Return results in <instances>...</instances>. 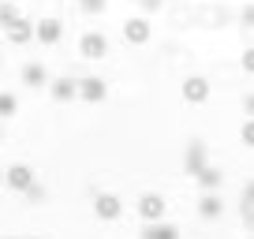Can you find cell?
Returning a JSON list of instances; mask_svg holds the SVG:
<instances>
[{"mask_svg": "<svg viewBox=\"0 0 254 239\" xmlns=\"http://www.w3.org/2000/svg\"><path fill=\"white\" fill-rule=\"evenodd\" d=\"M19 79H23V86H30V90H38V86H49V71H45V64H38V60H30V64H23V71H19Z\"/></svg>", "mask_w": 254, "mask_h": 239, "instance_id": "cell-11", "label": "cell"}, {"mask_svg": "<svg viewBox=\"0 0 254 239\" xmlns=\"http://www.w3.org/2000/svg\"><path fill=\"white\" fill-rule=\"evenodd\" d=\"M19 0H4V8H0V26H11L19 19V8H15Z\"/></svg>", "mask_w": 254, "mask_h": 239, "instance_id": "cell-17", "label": "cell"}, {"mask_svg": "<svg viewBox=\"0 0 254 239\" xmlns=\"http://www.w3.org/2000/svg\"><path fill=\"white\" fill-rule=\"evenodd\" d=\"M183 101H187V105H206L209 101V82L202 79V75L183 79Z\"/></svg>", "mask_w": 254, "mask_h": 239, "instance_id": "cell-7", "label": "cell"}, {"mask_svg": "<svg viewBox=\"0 0 254 239\" xmlns=\"http://www.w3.org/2000/svg\"><path fill=\"white\" fill-rule=\"evenodd\" d=\"M239 138H243V146H251L254 150V116L243 120V127H239Z\"/></svg>", "mask_w": 254, "mask_h": 239, "instance_id": "cell-18", "label": "cell"}, {"mask_svg": "<svg viewBox=\"0 0 254 239\" xmlns=\"http://www.w3.org/2000/svg\"><path fill=\"white\" fill-rule=\"evenodd\" d=\"M15 112H19V97L4 90V94H0V116H4V120H11Z\"/></svg>", "mask_w": 254, "mask_h": 239, "instance_id": "cell-16", "label": "cell"}, {"mask_svg": "<svg viewBox=\"0 0 254 239\" xmlns=\"http://www.w3.org/2000/svg\"><path fill=\"white\" fill-rule=\"evenodd\" d=\"M138 4H142V11H157L165 0H138Z\"/></svg>", "mask_w": 254, "mask_h": 239, "instance_id": "cell-24", "label": "cell"}, {"mask_svg": "<svg viewBox=\"0 0 254 239\" xmlns=\"http://www.w3.org/2000/svg\"><path fill=\"white\" fill-rule=\"evenodd\" d=\"M41 194H45V191H41V187H38V183H34V187H30V191H26V198H30V202H41Z\"/></svg>", "mask_w": 254, "mask_h": 239, "instance_id": "cell-25", "label": "cell"}, {"mask_svg": "<svg viewBox=\"0 0 254 239\" xmlns=\"http://www.w3.org/2000/svg\"><path fill=\"white\" fill-rule=\"evenodd\" d=\"M243 112H247V116H254V94L243 97Z\"/></svg>", "mask_w": 254, "mask_h": 239, "instance_id": "cell-26", "label": "cell"}, {"mask_svg": "<svg viewBox=\"0 0 254 239\" xmlns=\"http://www.w3.org/2000/svg\"><path fill=\"white\" fill-rule=\"evenodd\" d=\"M105 8H109V0H82V11H86V15H101Z\"/></svg>", "mask_w": 254, "mask_h": 239, "instance_id": "cell-19", "label": "cell"}, {"mask_svg": "<svg viewBox=\"0 0 254 239\" xmlns=\"http://www.w3.org/2000/svg\"><path fill=\"white\" fill-rule=\"evenodd\" d=\"M94 213H97V221H116V217L124 213V202H120V194L101 191V194L94 198Z\"/></svg>", "mask_w": 254, "mask_h": 239, "instance_id": "cell-5", "label": "cell"}, {"mask_svg": "<svg viewBox=\"0 0 254 239\" xmlns=\"http://www.w3.org/2000/svg\"><path fill=\"white\" fill-rule=\"evenodd\" d=\"M4 38H8L11 45H26V41H34V38H38V23H30V19H23V15H19L11 26H4Z\"/></svg>", "mask_w": 254, "mask_h": 239, "instance_id": "cell-4", "label": "cell"}, {"mask_svg": "<svg viewBox=\"0 0 254 239\" xmlns=\"http://www.w3.org/2000/svg\"><path fill=\"white\" fill-rule=\"evenodd\" d=\"M239 23H243L247 30H254V4H247V8L239 11Z\"/></svg>", "mask_w": 254, "mask_h": 239, "instance_id": "cell-21", "label": "cell"}, {"mask_svg": "<svg viewBox=\"0 0 254 239\" xmlns=\"http://www.w3.org/2000/svg\"><path fill=\"white\" fill-rule=\"evenodd\" d=\"M243 71L254 75V49H243Z\"/></svg>", "mask_w": 254, "mask_h": 239, "instance_id": "cell-22", "label": "cell"}, {"mask_svg": "<svg viewBox=\"0 0 254 239\" xmlns=\"http://www.w3.org/2000/svg\"><path fill=\"white\" fill-rule=\"evenodd\" d=\"M19 4H23V0H19Z\"/></svg>", "mask_w": 254, "mask_h": 239, "instance_id": "cell-29", "label": "cell"}, {"mask_svg": "<svg viewBox=\"0 0 254 239\" xmlns=\"http://www.w3.org/2000/svg\"><path fill=\"white\" fill-rule=\"evenodd\" d=\"M239 217H243V228L254 232V209H239Z\"/></svg>", "mask_w": 254, "mask_h": 239, "instance_id": "cell-23", "label": "cell"}, {"mask_svg": "<svg viewBox=\"0 0 254 239\" xmlns=\"http://www.w3.org/2000/svg\"><path fill=\"white\" fill-rule=\"evenodd\" d=\"M194 179H198V187H202V191H221V183H224V172H221L217 165H206L198 176H194Z\"/></svg>", "mask_w": 254, "mask_h": 239, "instance_id": "cell-15", "label": "cell"}, {"mask_svg": "<svg viewBox=\"0 0 254 239\" xmlns=\"http://www.w3.org/2000/svg\"><path fill=\"white\" fill-rule=\"evenodd\" d=\"M34 183H38V176H34L30 165H11V168H8V187H11V191L26 194Z\"/></svg>", "mask_w": 254, "mask_h": 239, "instance_id": "cell-8", "label": "cell"}, {"mask_svg": "<svg viewBox=\"0 0 254 239\" xmlns=\"http://www.w3.org/2000/svg\"><path fill=\"white\" fill-rule=\"evenodd\" d=\"M138 239H180V228H176V224H165V221H150L138 232Z\"/></svg>", "mask_w": 254, "mask_h": 239, "instance_id": "cell-14", "label": "cell"}, {"mask_svg": "<svg viewBox=\"0 0 254 239\" xmlns=\"http://www.w3.org/2000/svg\"><path fill=\"white\" fill-rule=\"evenodd\" d=\"M11 239H30V236H11Z\"/></svg>", "mask_w": 254, "mask_h": 239, "instance_id": "cell-27", "label": "cell"}, {"mask_svg": "<svg viewBox=\"0 0 254 239\" xmlns=\"http://www.w3.org/2000/svg\"><path fill=\"white\" fill-rule=\"evenodd\" d=\"M60 38H64V23H60V19H53V15L38 19V41H41V45H56Z\"/></svg>", "mask_w": 254, "mask_h": 239, "instance_id": "cell-13", "label": "cell"}, {"mask_svg": "<svg viewBox=\"0 0 254 239\" xmlns=\"http://www.w3.org/2000/svg\"><path fill=\"white\" fill-rule=\"evenodd\" d=\"M247 239H254V232H251V236H247Z\"/></svg>", "mask_w": 254, "mask_h": 239, "instance_id": "cell-28", "label": "cell"}, {"mask_svg": "<svg viewBox=\"0 0 254 239\" xmlns=\"http://www.w3.org/2000/svg\"><path fill=\"white\" fill-rule=\"evenodd\" d=\"M206 165H209V157H206V142H202V138H194V142L187 146V153H183V168H187V176H198Z\"/></svg>", "mask_w": 254, "mask_h": 239, "instance_id": "cell-6", "label": "cell"}, {"mask_svg": "<svg viewBox=\"0 0 254 239\" xmlns=\"http://www.w3.org/2000/svg\"><path fill=\"white\" fill-rule=\"evenodd\" d=\"M79 56L82 60H101V56H109V38H105L101 30H86L79 38Z\"/></svg>", "mask_w": 254, "mask_h": 239, "instance_id": "cell-1", "label": "cell"}, {"mask_svg": "<svg viewBox=\"0 0 254 239\" xmlns=\"http://www.w3.org/2000/svg\"><path fill=\"white\" fill-rule=\"evenodd\" d=\"M49 97H53V101H71V97H79V79H71V75L53 79L49 82Z\"/></svg>", "mask_w": 254, "mask_h": 239, "instance_id": "cell-9", "label": "cell"}, {"mask_svg": "<svg viewBox=\"0 0 254 239\" xmlns=\"http://www.w3.org/2000/svg\"><path fill=\"white\" fill-rule=\"evenodd\" d=\"M165 209H168L165 198H161V194H153V191H146L142 198L135 202V213L142 217L146 224H150V221H165Z\"/></svg>", "mask_w": 254, "mask_h": 239, "instance_id": "cell-2", "label": "cell"}, {"mask_svg": "<svg viewBox=\"0 0 254 239\" xmlns=\"http://www.w3.org/2000/svg\"><path fill=\"white\" fill-rule=\"evenodd\" d=\"M221 213H224L221 194H217V191H202V198H198V217H202V221H217Z\"/></svg>", "mask_w": 254, "mask_h": 239, "instance_id": "cell-12", "label": "cell"}, {"mask_svg": "<svg viewBox=\"0 0 254 239\" xmlns=\"http://www.w3.org/2000/svg\"><path fill=\"white\" fill-rule=\"evenodd\" d=\"M153 38V26L146 15H135V19H127L124 23V41L127 45H146V41Z\"/></svg>", "mask_w": 254, "mask_h": 239, "instance_id": "cell-3", "label": "cell"}, {"mask_svg": "<svg viewBox=\"0 0 254 239\" xmlns=\"http://www.w3.org/2000/svg\"><path fill=\"white\" fill-rule=\"evenodd\" d=\"M239 209H254V179L243 183V206H239Z\"/></svg>", "mask_w": 254, "mask_h": 239, "instance_id": "cell-20", "label": "cell"}, {"mask_svg": "<svg viewBox=\"0 0 254 239\" xmlns=\"http://www.w3.org/2000/svg\"><path fill=\"white\" fill-rule=\"evenodd\" d=\"M79 97H82V101H90V105H97V101L109 97V86H105V79H97V75L79 79Z\"/></svg>", "mask_w": 254, "mask_h": 239, "instance_id": "cell-10", "label": "cell"}]
</instances>
